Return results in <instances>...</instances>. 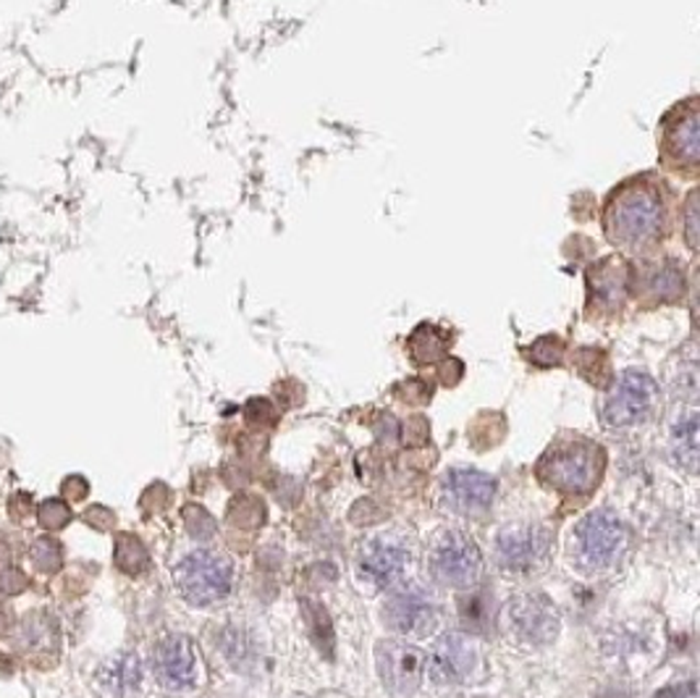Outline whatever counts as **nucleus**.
Segmentation results:
<instances>
[{
	"instance_id": "20e7f679",
	"label": "nucleus",
	"mask_w": 700,
	"mask_h": 698,
	"mask_svg": "<svg viewBox=\"0 0 700 698\" xmlns=\"http://www.w3.org/2000/svg\"><path fill=\"white\" fill-rule=\"evenodd\" d=\"M430 575L449 588L475 586L483 573V554L477 543L462 530H447L433 543L428 556Z\"/></svg>"
},
{
	"instance_id": "f8f14e48",
	"label": "nucleus",
	"mask_w": 700,
	"mask_h": 698,
	"mask_svg": "<svg viewBox=\"0 0 700 698\" xmlns=\"http://www.w3.org/2000/svg\"><path fill=\"white\" fill-rule=\"evenodd\" d=\"M475 667V646L464 633H443L430 654L428 673L439 686H460Z\"/></svg>"
},
{
	"instance_id": "f3484780",
	"label": "nucleus",
	"mask_w": 700,
	"mask_h": 698,
	"mask_svg": "<svg viewBox=\"0 0 700 698\" xmlns=\"http://www.w3.org/2000/svg\"><path fill=\"white\" fill-rule=\"evenodd\" d=\"M698 426H700L698 413L696 409H688V413H682L675 420V426H671V436H669L671 454H675V460L688 470V473H696L698 470V447H700Z\"/></svg>"
},
{
	"instance_id": "4468645a",
	"label": "nucleus",
	"mask_w": 700,
	"mask_h": 698,
	"mask_svg": "<svg viewBox=\"0 0 700 698\" xmlns=\"http://www.w3.org/2000/svg\"><path fill=\"white\" fill-rule=\"evenodd\" d=\"M664 158L671 169H696L700 158V111L696 100L677 111V119L666 124Z\"/></svg>"
},
{
	"instance_id": "a211bd4d",
	"label": "nucleus",
	"mask_w": 700,
	"mask_h": 698,
	"mask_svg": "<svg viewBox=\"0 0 700 698\" xmlns=\"http://www.w3.org/2000/svg\"><path fill=\"white\" fill-rule=\"evenodd\" d=\"M643 290L658 302H675L685 292V268L677 260H662L648 268L643 281Z\"/></svg>"
},
{
	"instance_id": "dca6fc26",
	"label": "nucleus",
	"mask_w": 700,
	"mask_h": 698,
	"mask_svg": "<svg viewBox=\"0 0 700 698\" xmlns=\"http://www.w3.org/2000/svg\"><path fill=\"white\" fill-rule=\"evenodd\" d=\"M590 294L606 311H619L630 292V271L622 260L606 258L588 277Z\"/></svg>"
},
{
	"instance_id": "f257e3e1",
	"label": "nucleus",
	"mask_w": 700,
	"mask_h": 698,
	"mask_svg": "<svg viewBox=\"0 0 700 698\" xmlns=\"http://www.w3.org/2000/svg\"><path fill=\"white\" fill-rule=\"evenodd\" d=\"M606 237L619 250L643 252L662 239L666 229V205L656 187L632 181L619 187L606 205Z\"/></svg>"
},
{
	"instance_id": "412c9836",
	"label": "nucleus",
	"mask_w": 700,
	"mask_h": 698,
	"mask_svg": "<svg viewBox=\"0 0 700 698\" xmlns=\"http://www.w3.org/2000/svg\"><path fill=\"white\" fill-rule=\"evenodd\" d=\"M139 677H143V673H139V660L134 654H126V656H121L118 662L111 664V675H108V683H111L113 690L129 696L132 690L139 686Z\"/></svg>"
},
{
	"instance_id": "7ed1b4c3",
	"label": "nucleus",
	"mask_w": 700,
	"mask_h": 698,
	"mask_svg": "<svg viewBox=\"0 0 700 698\" xmlns=\"http://www.w3.org/2000/svg\"><path fill=\"white\" fill-rule=\"evenodd\" d=\"M628 547V528L609 509H596L585 515L575 528L577 562L590 573H601L622 556Z\"/></svg>"
},
{
	"instance_id": "aec40b11",
	"label": "nucleus",
	"mask_w": 700,
	"mask_h": 698,
	"mask_svg": "<svg viewBox=\"0 0 700 698\" xmlns=\"http://www.w3.org/2000/svg\"><path fill=\"white\" fill-rule=\"evenodd\" d=\"M460 617L462 626L470 630V633H486V630L494 626V599L486 588L467 590V594L460 596Z\"/></svg>"
},
{
	"instance_id": "6e6552de",
	"label": "nucleus",
	"mask_w": 700,
	"mask_h": 698,
	"mask_svg": "<svg viewBox=\"0 0 700 698\" xmlns=\"http://www.w3.org/2000/svg\"><path fill=\"white\" fill-rule=\"evenodd\" d=\"M379 673L383 686L394 698H409L420 688L426 673V654L413 643L383 641L379 643Z\"/></svg>"
},
{
	"instance_id": "423d86ee",
	"label": "nucleus",
	"mask_w": 700,
	"mask_h": 698,
	"mask_svg": "<svg viewBox=\"0 0 700 698\" xmlns=\"http://www.w3.org/2000/svg\"><path fill=\"white\" fill-rule=\"evenodd\" d=\"M658 399V386L648 373L624 371L611 386L603 402V423L609 428H630L643 423L651 415Z\"/></svg>"
},
{
	"instance_id": "0eeeda50",
	"label": "nucleus",
	"mask_w": 700,
	"mask_h": 698,
	"mask_svg": "<svg viewBox=\"0 0 700 698\" xmlns=\"http://www.w3.org/2000/svg\"><path fill=\"white\" fill-rule=\"evenodd\" d=\"M551 533L543 526H507L496 539V562L515 575L535 573L546 562Z\"/></svg>"
},
{
	"instance_id": "6ab92c4d",
	"label": "nucleus",
	"mask_w": 700,
	"mask_h": 698,
	"mask_svg": "<svg viewBox=\"0 0 700 698\" xmlns=\"http://www.w3.org/2000/svg\"><path fill=\"white\" fill-rule=\"evenodd\" d=\"M407 349H409V358H413L417 365H433V362H439L443 354H447L449 337L447 331H441V328L422 324L417 326L413 337H409Z\"/></svg>"
},
{
	"instance_id": "5701e85b",
	"label": "nucleus",
	"mask_w": 700,
	"mask_h": 698,
	"mask_svg": "<svg viewBox=\"0 0 700 698\" xmlns=\"http://www.w3.org/2000/svg\"><path fill=\"white\" fill-rule=\"evenodd\" d=\"M696 192L688 198V205H685V213H688V224H685V239H688V247L696 252L698 247V224H696Z\"/></svg>"
},
{
	"instance_id": "1a4fd4ad",
	"label": "nucleus",
	"mask_w": 700,
	"mask_h": 698,
	"mask_svg": "<svg viewBox=\"0 0 700 698\" xmlns=\"http://www.w3.org/2000/svg\"><path fill=\"white\" fill-rule=\"evenodd\" d=\"M443 505L456 515H483L496 496V479L473 468H454L443 479Z\"/></svg>"
},
{
	"instance_id": "4be33fe9",
	"label": "nucleus",
	"mask_w": 700,
	"mask_h": 698,
	"mask_svg": "<svg viewBox=\"0 0 700 698\" xmlns=\"http://www.w3.org/2000/svg\"><path fill=\"white\" fill-rule=\"evenodd\" d=\"M562 354H564V345L562 339L556 337H543L538 339L533 347H530V360L535 362V365H558L562 362Z\"/></svg>"
},
{
	"instance_id": "39448f33",
	"label": "nucleus",
	"mask_w": 700,
	"mask_h": 698,
	"mask_svg": "<svg viewBox=\"0 0 700 698\" xmlns=\"http://www.w3.org/2000/svg\"><path fill=\"white\" fill-rule=\"evenodd\" d=\"M177 588L187 601L194 607H205L228 596L234 583V570L224 556L211 552H192L190 556L179 562L177 573Z\"/></svg>"
},
{
	"instance_id": "ddd939ff",
	"label": "nucleus",
	"mask_w": 700,
	"mask_h": 698,
	"mask_svg": "<svg viewBox=\"0 0 700 698\" xmlns=\"http://www.w3.org/2000/svg\"><path fill=\"white\" fill-rule=\"evenodd\" d=\"M155 677L168 690H184L197 680V664H194V649L184 635H166L158 641L153 654Z\"/></svg>"
},
{
	"instance_id": "9b49d317",
	"label": "nucleus",
	"mask_w": 700,
	"mask_h": 698,
	"mask_svg": "<svg viewBox=\"0 0 700 698\" xmlns=\"http://www.w3.org/2000/svg\"><path fill=\"white\" fill-rule=\"evenodd\" d=\"M388 628L402 635H426L436 628L439 607L420 588H402L392 594V599L383 607Z\"/></svg>"
},
{
	"instance_id": "9d476101",
	"label": "nucleus",
	"mask_w": 700,
	"mask_h": 698,
	"mask_svg": "<svg viewBox=\"0 0 700 698\" xmlns=\"http://www.w3.org/2000/svg\"><path fill=\"white\" fill-rule=\"evenodd\" d=\"M509 628L528 643H549L558 633V609L543 594H522L509 604Z\"/></svg>"
},
{
	"instance_id": "2eb2a0df",
	"label": "nucleus",
	"mask_w": 700,
	"mask_h": 698,
	"mask_svg": "<svg viewBox=\"0 0 700 698\" xmlns=\"http://www.w3.org/2000/svg\"><path fill=\"white\" fill-rule=\"evenodd\" d=\"M407 549L392 539H373L362 547L357 570L360 578L368 581L375 588H388L402 578L404 567H407Z\"/></svg>"
},
{
	"instance_id": "f03ea898",
	"label": "nucleus",
	"mask_w": 700,
	"mask_h": 698,
	"mask_svg": "<svg viewBox=\"0 0 700 698\" xmlns=\"http://www.w3.org/2000/svg\"><path fill=\"white\" fill-rule=\"evenodd\" d=\"M603 473V452L594 444L572 441L551 447L538 462V479L562 494H590Z\"/></svg>"
}]
</instances>
